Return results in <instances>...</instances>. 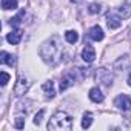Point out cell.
Masks as SVG:
<instances>
[{
    "mask_svg": "<svg viewBox=\"0 0 131 131\" xmlns=\"http://www.w3.org/2000/svg\"><path fill=\"white\" fill-rule=\"evenodd\" d=\"M60 52H62V46L59 43L57 37H52L49 40H46L42 46H40V56L46 63H57L60 60Z\"/></svg>",
    "mask_w": 131,
    "mask_h": 131,
    "instance_id": "1",
    "label": "cell"
},
{
    "mask_svg": "<svg viewBox=\"0 0 131 131\" xmlns=\"http://www.w3.org/2000/svg\"><path fill=\"white\" fill-rule=\"evenodd\" d=\"M48 129L51 131H70L73 129V117L68 114V113H65V111H57L48 122L46 125Z\"/></svg>",
    "mask_w": 131,
    "mask_h": 131,
    "instance_id": "2",
    "label": "cell"
},
{
    "mask_svg": "<svg viewBox=\"0 0 131 131\" xmlns=\"http://www.w3.org/2000/svg\"><path fill=\"white\" fill-rule=\"evenodd\" d=\"M77 71H67L65 74H62L60 77V91H65V90H68L70 86L74 85L77 76H76Z\"/></svg>",
    "mask_w": 131,
    "mask_h": 131,
    "instance_id": "3",
    "label": "cell"
},
{
    "mask_svg": "<svg viewBox=\"0 0 131 131\" xmlns=\"http://www.w3.org/2000/svg\"><path fill=\"white\" fill-rule=\"evenodd\" d=\"M96 76H97V80L103 86H111L113 85V74H111L110 70H106V68H97Z\"/></svg>",
    "mask_w": 131,
    "mask_h": 131,
    "instance_id": "4",
    "label": "cell"
},
{
    "mask_svg": "<svg viewBox=\"0 0 131 131\" xmlns=\"http://www.w3.org/2000/svg\"><path fill=\"white\" fill-rule=\"evenodd\" d=\"M28 88H29L28 79H26L25 76H19V79H17V82H16V86H14V94H16L17 97H20V96H23V94L28 91Z\"/></svg>",
    "mask_w": 131,
    "mask_h": 131,
    "instance_id": "5",
    "label": "cell"
},
{
    "mask_svg": "<svg viewBox=\"0 0 131 131\" xmlns=\"http://www.w3.org/2000/svg\"><path fill=\"white\" fill-rule=\"evenodd\" d=\"M114 105L119 108V110H123V111H128L131 108V97L126 96V94H120L116 97L114 100Z\"/></svg>",
    "mask_w": 131,
    "mask_h": 131,
    "instance_id": "6",
    "label": "cell"
},
{
    "mask_svg": "<svg viewBox=\"0 0 131 131\" xmlns=\"http://www.w3.org/2000/svg\"><path fill=\"white\" fill-rule=\"evenodd\" d=\"M82 59H83L86 63H91V62H94V59H96V51H94L93 45L86 43V45L83 46V49H82Z\"/></svg>",
    "mask_w": 131,
    "mask_h": 131,
    "instance_id": "7",
    "label": "cell"
},
{
    "mask_svg": "<svg viewBox=\"0 0 131 131\" xmlns=\"http://www.w3.org/2000/svg\"><path fill=\"white\" fill-rule=\"evenodd\" d=\"M106 25L110 29H117L122 25V17L119 14H110L106 17Z\"/></svg>",
    "mask_w": 131,
    "mask_h": 131,
    "instance_id": "8",
    "label": "cell"
},
{
    "mask_svg": "<svg viewBox=\"0 0 131 131\" xmlns=\"http://www.w3.org/2000/svg\"><path fill=\"white\" fill-rule=\"evenodd\" d=\"M88 36H90V39H91V40H94V42H100V40H103V37H105V34H103V29H102L99 25L93 26V28L90 29Z\"/></svg>",
    "mask_w": 131,
    "mask_h": 131,
    "instance_id": "9",
    "label": "cell"
},
{
    "mask_svg": "<svg viewBox=\"0 0 131 131\" xmlns=\"http://www.w3.org/2000/svg\"><path fill=\"white\" fill-rule=\"evenodd\" d=\"M88 96H90V99H91L93 102H96V103H100V102H103V94H102V91H100V88H99V86H94V88H91Z\"/></svg>",
    "mask_w": 131,
    "mask_h": 131,
    "instance_id": "10",
    "label": "cell"
},
{
    "mask_svg": "<svg viewBox=\"0 0 131 131\" xmlns=\"http://www.w3.org/2000/svg\"><path fill=\"white\" fill-rule=\"evenodd\" d=\"M22 36H23V32H22L20 29H14L13 32H9V34L6 36V40H8L11 45H17V43L22 40Z\"/></svg>",
    "mask_w": 131,
    "mask_h": 131,
    "instance_id": "11",
    "label": "cell"
},
{
    "mask_svg": "<svg viewBox=\"0 0 131 131\" xmlns=\"http://www.w3.org/2000/svg\"><path fill=\"white\" fill-rule=\"evenodd\" d=\"M0 60H2V63L8 65V67H14L16 65V57L13 54L5 52V51H2V54H0Z\"/></svg>",
    "mask_w": 131,
    "mask_h": 131,
    "instance_id": "12",
    "label": "cell"
},
{
    "mask_svg": "<svg viewBox=\"0 0 131 131\" xmlns=\"http://www.w3.org/2000/svg\"><path fill=\"white\" fill-rule=\"evenodd\" d=\"M42 88H43V91H45V96H46L48 99H52V97L56 96V91H54V83H52L51 80L45 82Z\"/></svg>",
    "mask_w": 131,
    "mask_h": 131,
    "instance_id": "13",
    "label": "cell"
},
{
    "mask_svg": "<svg viewBox=\"0 0 131 131\" xmlns=\"http://www.w3.org/2000/svg\"><path fill=\"white\" fill-rule=\"evenodd\" d=\"M91 123H93V114L91 113H85L83 114V117H82V128H90L91 126Z\"/></svg>",
    "mask_w": 131,
    "mask_h": 131,
    "instance_id": "14",
    "label": "cell"
},
{
    "mask_svg": "<svg viewBox=\"0 0 131 131\" xmlns=\"http://www.w3.org/2000/svg\"><path fill=\"white\" fill-rule=\"evenodd\" d=\"M65 39H67L68 43H76L79 40V34L76 31H67L65 32Z\"/></svg>",
    "mask_w": 131,
    "mask_h": 131,
    "instance_id": "15",
    "label": "cell"
},
{
    "mask_svg": "<svg viewBox=\"0 0 131 131\" xmlns=\"http://www.w3.org/2000/svg\"><path fill=\"white\" fill-rule=\"evenodd\" d=\"M2 8L3 9H16L17 0H2Z\"/></svg>",
    "mask_w": 131,
    "mask_h": 131,
    "instance_id": "16",
    "label": "cell"
},
{
    "mask_svg": "<svg viewBox=\"0 0 131 131\" xmlns=\"http://www.w3.org/2000/svg\"><path fill=\"white\" fill-rule=\"evenodd\" d=\"M23 16H25V11H20L14 19H11V26H13V28H17V26L22 23V17H23Z\"/></svg>",
    "mask_w": 131,
    "mask_h": 131,
    "instance_id": "17",
    "label": "cell"
},
{
    "mask_svg": "<svg viewBox=\"0 0 131 131\" xmlns=\"http://www.w3.org/2000/svg\"><path fill=\"white\" fill-rule=\"evenodd\" d=\"M119 16H120L122 19H128V17L131 16V8H129V6H122V8H119Z\"/></svg>",
    "mask_w": 131,
    "mask_h": 131,
    "instance_id": "18",
    "label": "cell"
},
{
    "mask_svg": "<svg viewBox=\"0 0 131 131\" xmlns=\"http://www.w3.org/2000/svg\"><path fill=\"white\" fill-rule=\"evenodd\" d=\"M43 116H45V110H40V111L36 114V117H34V123H36V125H40V123H42Z\"/></svg>",
    "mask_w": 131,
    "mask_h": 131,
    "instance_id": "19",
    "label": "cell"
},
{
    "mask_svg": "<svg viewBox=\"0 0 131 131\" xmlns=\"http://www.w3.org/2000/svg\"><path fill=\"white\" fill-rule=\"evenodd\" d=\"M88 11L91 14H97V13H100V5L99 3H91L90 8H88Z\"/></svg>",
    "mask_w": 131,
    "mask_h": 131,
    "instance_id": "20",
    "label": "cell"
},
{
    "mask_svg": "<svg viewBox=\"0 0 131 131\" xmlns=\"http://www.w3.org/2000/svg\"><path fill=\"white\" fill-rule=\"evenodd\" d=\"M14 126H16L17 129H22V128L25 126V119H23V117H17V119H16V123H14Z\"/></svg>",
    "mask_w": 131,
    "mask_h": 131,
    "instance_id": "21",
    "label": "cell"
},
{
    "mask_svg": "<svg viewBox=\"0 0 131 131\" xmlns=\"http://www.w3.org/2000/svg\"><path fill=\"white\" fill-rule=\"evenodd\" d=\"M8 82H9V74L5 73V71H2V82H0V83H2V86H5Z\"/></svg>",
    "mask_w": 131,
    "mask_h": 131,
    "instance_id": "22",
    "label": "cell"
},
{
    "mask_svg": "<svg viewBox=\"0 0 131 131\" xmlns=\"http://www.w3.org/2000/svg\"><path fill=\"white\" fill-rule=\"evenodd\" d=\"M128 85H129V86H131V74H129V76H128Z\"/></svg>",
    "mask_w": 131,
    "mask_h": 131,
    "instance_id": "23",
    "label": "cell"
},
{
    "mask_svg": "<svg viewBox=\"0 0 131 131\" xmlns=\"http://www.w3.org/2000/svg\"><path fill=\"white\" fill-rule=\"evenodd\" d=\"M73 2H76V0H73Z\"/></svg>",
    "mask_w": 131,
    "mask_h": 131,
    "instance_id": "24",
    "label": "cell"
}]
</instances>
